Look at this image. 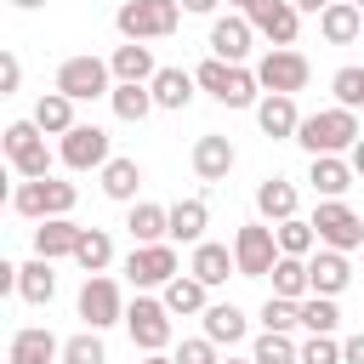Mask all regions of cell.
<instances>
[{
    "label": "cell",
    "mask_w": 364,
    "mask_h": 364,
    "mask_svg": "<svg viewBox=\"0 0 364 364\" xmlns=\"http://www.w3.org/2000/svg\"><path fill=\"white\" fill-rule=\"evenodd\" d=\"M193 80H199V91H210L222 108H256V91H262L256 68H245V63H222V57L199 63Z\"/></svg>",
    "instance_id": "cell-1"
},
{
    "label": "cell",
    "mask_w": 364,
    "mask_h": 364,
    "mask_svg": "<svg viewBox=\"0 0 364 364\" xmlns=\"http://www.w3.org/2000/svg\"><path fill=\"white\" fill-rule=\"evenodd\" d=\"M364 131H358V119H353V108H318V114H307L301 119V131H296V142L318 159V154H341V148H353Z\"/></svg>",
    "instance_id": "cell-2"
},
{
    "label": "cell",
    "mask_w": 364,
    "mask_h": 364,
    "mask_svg": "<svg viewBox=\"0 0 364 364\" xmlns=\"http://www.w3.org/2000/svg\"><path fill=\"white\" fill-rule=\"evenodd\" d=\"M0 148H6V159H11V171H17L23 182L51 176V148H46V131H40L34 119H11L6 136H0Z\"/></svg>",
    "instance_id": "cell-3"
},
{
    "label": "cell",
    "mask_w": 364,
    "mask_h": 364,
    "mask_svg": "<svg viewBox=\"0 0 364 364\" xmlns=\"http://www.w3.org/2000/svg\"><path fill=\"white\" fill-rule=\"evenodd\" d=\"M114 23L125 40H165L182 23V0H125L114 11Z\"/></svg>",
    "instance_id": "cell-4"
},
{
    "label": "cell",
    "mask_w": 364,
    "mask_h": 364,
    "mask_svg": "<svg viewBox=\"0 0 364 364\" xmlns=\"http://www.w3.org/2000/svg\"><path fill=\"white\" fill-rule=\"evenodd\" d=\"M74 199H80V188H74V182L40 176V182H17L11 210H17V216H28V222H51V216H68V210H74Z\"/></svg>",
    "instance_id": "cell-5"
},
{
    "label": "cell",
    "mask_w": 364,
    "mask_h": 364,
    "mask_svg": "<svg viewBox=\"0 0 364 364\" xmlns=\"http://www.w3.org/2000/svg\"><path fill=\"white\" fill-rule=\"evenodd\" d=\"M313 228H318V245L324 250H364V216L353 210V205H341V199H324L318 210H313Z\"/></svg>",
    "instance_id": "cell-6"
},
{
    "label": "cell",
    "mask_w": 364,
    "mask_h": 364,
    "mask_svg": "<svg viewBox=\"0 0 364 364\" xmlns=\"http://www.w3.org/2000/svg\"><path fill=\"white\" fill-rule=\"evenodd\" d=\"M307 57L301 51H290V46H273L262 63H256V80H262V91L267 97H296L301 85H307Z\"/></svg>",
    "instance_id": "cell-7"
},
{
    "label": "cell",
    "mask_w": 364,
    "mask_h": 364,
    "mask_svg": "<svg viewBox=\"0 0 364 364\" xmlns=\"http://www.w3.org/2000/svg\"><path fill=\"white\" fill-rule=\"evenodd\" d=\"M114 68L102 63V57H68L63 68H57V91L63 97H74V102H91V97H114Z\"/></svg>",
    "instance_id": "cell-8"
},
{
    "label": "cell",
    "mask_w": 364,
    "mask_h": 364,
    "mask_svg": "<svg viewBox=\"0 0 364 364\" xmlns=\"http://www.w3.org/2000/svg\"><path fill=\"white\" fill-rule=\"evenodd\" d=\"M233 262H239V279H262V273H273V262H279V239H273V228L245 222L239 239H233Z\"/></svg>",
    "instance_id": "cell-9"
},
{
    "label": "cell",
    "mask_w": 364,
    "mask_h": 364,
    "mask_svg": "<svg viewBox=\"0 0 364 364\" xmlns=\"http://www.w3.org/2000/svg\"><path fill=\"white\" fill-rule=\"evenodd\" d=\"M125 330H131V341H136L142 353H165V341H171V307L136 296V301L125 307Z\"/></svg>",
    "instance_id": "cell-10"
},
{
    "label": "cell",
    "mask_w": 364,
    "mask_h": 364,
    "mask_svg": "<svg viewBox=\"0 0 364 364\" xmlns=\"http://www.w3.org/2000/svg\"><path fill=\"white\" fill-rule=\"evenodd\" d=\"M80 318H85L91 330L119 324V318H125V307H119V284H114V279H102V273H91V279L80 284Z\"/></svg>",
    "instance_id": "cell-11"
},
{
    "label": "cell",
    "mask_w": 364,
    "mask_h": 364,
    "mask_svg": "<svg viewBox=\"0 0 364 364\" xmlns=\"http://www.w3.org/2000/svg\"><path fill=\"white\" fill-rule=\"evenodd\" d=\"M125 273H131L136 290L171 284V279H176V250H171V245H136V250L125 256Z\"/></svg>",
    "instance_id": "cell-12"
},
{
    "label": "cell",
    "mask_w": 364,
    "mask_h": 364,
    "mask_svg": "<svg viewBox=\"0 0 364 364\" xmlns=\"http://www.w3.org/2000/svg\"><path fill=\"white\" fill-rule=\"evenodd\" d=\"M63 165H68V171H97V165H108V131H102V125H74V131L63 136Z\"/></svg>",
    "instance_id": "cell-13"
},
{
    "label": "cell",
    "mask_w": 364,
    "mask_h": 364,
    "mask_svg": "<svg viewBox=\"0 0 364 364\" xmlns=\"http://www.w3.org/2000/svg\"><path fill=\"white\" fill-rule=\"evenodd\" d=\"M250 28H256L262 40H273V46H296V28H301V11H296L290 0H262V6L250 11Z\"/></svg>",
    "instance_id": "cell-14"
},
{
    "label": "cell",
    "mask_w": 364,
    "mask_h": 364,
    "mask_svg": "<svg viewBox=\"0 0 364 364\" xmlns=\"http://www.w3.org/2000/svg\"><path fill=\"white\" fill-rule=\"evenodd\" d=\"M250 40H256L250 17H216L210 23V57H222V63H245L250 57Z\"/></svg>",
    "instance_id": "cell-15"
},
{
    "label": "cell",
    "mask_w": 364,
    "mask_h": 364,
    "mask_svg": "<svg viewBox=\"0 0 364 364\" xmlns=\"http://www.w3.org/2000/svg\"><path fill=\"white\" fill-rule=\"evenodd\" d=\"M108 68H114V80H119V85H154V74H159V63H154V51H148L142 40H125V46H114Z\"/></svg>",
    "instance_id": "cell-16"
},
{
    "label": "cell",
    "mask_w": 364,
    "mask_h": 364,
    "mask_svg": "<svg viewBox=\"0 0 364 364\" xmlns=\"http://www.w3.org/2000/svg\"><path fill=\"white\" fill-rule=\"evenodd\" d=\"M307 279H313V296H341L353 284V262L341 250H318L307 256Z\"/></svg>",
    "instance_id": "cell-17"
},
{
    "label": "cell",
    "mask_w": 364,
    "mask_h": 364,
    "mask_svg": "<svg viewBox=\"0 0 364 364\" xmlns=\"http://www.w3.org/2000/svg\"><path fill=\"white\" fill-rule=\"evenodd\" d=\"M80 222H68V216H51V222H40L34 228V256H46V262H57V256H74L80 250Z\"/></svg>",
    "instance_id": "cell-18"
},
{
    "label": "cell",
    "mask_w": 364,
    "mask_h": 364,
    "mask_svg": "<svg viewBox=\"0 0 364 364\" xmlns=\"http://www.w3.org/2000/svg\"><path fill=\"white\" fill-rule=\"evenodd\" d=\"M188 273L210 290V284H228V273H239V262H233V250L228 245H210V239H199L193 245V262H188Z\"/></svg>",
    "instance_id": "cell-19"
},
{
    "label": "cell",
    "mask_w": 364,
    "mask_h": 364,
    "mask_svg": "<svg viewBox=\"0 0 364 364\" xmlns=\"http://www.w3.org/2000/svg\"><path fill=\"white\" fill-rule=\"evenodd\" d=\"M51 358H63V341H57L51 330L28 324V330H17V336H11V353H6V364H51Z\"/></svg>",
    "instance_id": "cell-20"
},
{
    "label": "cell",
    "mask_w": 364,
    "mask_h": 364,
    "mask_svg": "<svg viewBox=\"0 0 364 364\" xmlns=\"http://www.w3.org/2000/svg\"><path fill=\"white\" fill-rule=\"evenodd\" d=\"M256 125H262V136H296L301 131V114H296V97H262L256 102Z\"/></svg>",
    "instance_id": "cell-21"
},
{
    "label": "cell",
    "mask_w": 364,
    "mask_h": 364,
    "mask_svg": "<svg viewBox=\"0 0 364 364\" xmlns=\"http://www.w3.org/2000/svg\"><path fill=\"white\" fill-rule=\"evenodd\" d=\"M193 171H199L205 182H222V176L233 171V142L216 136V131H205V136L193 142Z\"/></svg>",
    "instance_id": "cell-22"
},
{
    "label": "cell",
    "mask_w": 364,
    "mask_h": 364,
    "mask_svg": "<svg viewBox=\"0 0 364 364\" xmlns=\"http://www.w3.org/2000/svg\"><path fill=\"white\" fill-rule=\"evenodd\" d=\"M353 176H358V171H353L341 154H318V159H313V171H307V182H313L324 199H341V193L353 188Z\"/></svg>",
    "instance_id": "cell-23"
},
{
    "label": "cell",
    "mask_w": 364,
    "mask_h": 364,
    "mask_svg": "<svg viewBox=\"0 0 364 364\" xmlns=\"http://www.w3.org/2000/svg\"><path fill=\"white\" fill-rule=\"evenodd\" d=\"M358 28H364V11H358L353 0H336V6L318 17V34H324L330 46H353V40H358Z\"/></svg>",
    "instance_id": "cell-24"
},
{
    "label": "cell",
    "mask_w": 364,
    "mask_h": 364,
    "mask_svg": "<svg viewBox=\"0 0 364 364\" xmlns=\"http://www.w3.org/2000/svg\"><path fill=\"white\" fill-rule=\"evenodd\" d=\"M125 228H131L136 245H165V239H171V210H165V205H131Z\"/></svg>",
    "instance_id": "cell-25"
},
{
    "label": "cell",
    "mask_w": 364,
    "mask_h": 364,
    "mask_svg": "<svg viewBox=\"0 0 364 364\" xmlns=\"http://www.w3.org/2000/svg\"><path fill=\"white\" fill-rule=\"evenodd\" d=\"M193 85H199V80H193L188 68H159V74H154V102L182 114V108L193 102Z\"/></svg>",
    "instance_id": "cell-26"
},
{
    "label": "cell",
    "mask_w": 364,
    "mask_h": 364,
    "mask_svg": "<svg viewBox=\"0 0 364 364\" xmlns=\"http://www.w3.org/2000/svg\"><path fill=\"white\" fill-rule=\"evenodd\" d=\"M34 125H40L46 136H68V131H74V97L46 91V97L34 102Z\"/></svg>",
    "instance_id": "cell-27"
},
{
    "label": "cell",
    "mask_w": 364,
    "mask_h": 364,
    "mask_svg": "<svg viewBox=\"0 0 364 364\" xmlns=\"http://www.w3.org/2000/svg\"><path fill=\"white\" fill-rule=\"evenodd\" d=\"M17 296H23V301H34V307H46V301L57 296V273H51V262H46V256L23 262V273H17Z\"/></svg>",
    "instance_id": "cell-28"
},
{
    "label": "cell",
    "mask_w": 364,
    "mask_h": 364,
    "mask_svg": "<svg viewBox=\"0 0 364 364\" xmlns=\"http://www.w3.org/2000/svg\"><path fill=\"white\" fill-rule=\"evenodd\" d=\"M136 188H142V165H136V159H108V165H102V193H108V199L131 205Z\"/></svg>",
    "instance_id": "cell-29"
},
{
    "label": "cell",
    "mask_w": 364,
    "mask_h": 364,
    "mask_svg": "<svg viewBox=\"0 0 364 364\" xmlns=\"http://www.w3.org/2000/svg\"><path fill=\"white\" fill-rule=\"evenodd\" d=\"M256 210H262L267 222H290V216H296V188H290L284 176H267V182L256 188Z\"/></svg>",
    "instance_id": "cell-30"
},
{
    "label": "cell",
    "mask_w": 364,
    "mask_h": 364,
    "mask_svg": "<svg viewBox=\"0 0 364 364\" xmlns=\"http://www.w3.org/2000/svg\"><path fill=\"white\" fill-rule=\"evenodd\" d=\"M205 222H210V205H205V199H176V205H171V239L199 245Z\"/></svg>",
    "instance_id": "cell-31"
},
{
    "label": "cell",
    "mask_w": 364,
    "mask_h": 364,
    "mask_svg": "<svg viewBox=\"0 0 364 364\" xmlns=\"http://www.w3.org/2000/svg\"><path fill=\"white\" fill-rule=\"evenodd\" d=\"M307 290H313L307 262H301V256H279V262H273V296H284V301H307Z\"/></svg>",
    "instance_id": "cell-32"
},
{
    "label": "cell",
    "mask_w": 364,
    "mask_h": 364,
    "mask_svg": "<svg viewBox=\"0 0 364 364\" xmlns=\"http://www.w3.org/2000/svg\"><path fill=\"white\" fill-rule=\"evenodd\" d=\"M205 336H210L216 347H233V341H245V313H239L233 301H216V307H205Z\"/></svg>",
    "instance_id": "cell-33"
},
{
    "label": "cell",
    "mask_w": 364,
    "mask_h": 364,
    "mask_svg": "<svg viewBox=\"0 0 364 364\" xmlns=\"http://www.w3.org/2000/svg\"><path fill=\"white\" fill-rule=\"evenodd\" d=\"M108 102H114V114H119L125 125H142V119L159 108V102H154V85H114Z\"/></svg>",
    "instance_id": "cell-34"
},
{
    "label": "cell",
    "mask_w": 364,
    "mask_h": 364,
    "mask_svg": "<svg viewBox=\"0 0 364 364\" xmlns=\"http://www.w3.org/2000/svg\"><path fill=\"white\" fill-rule=\"evenodd\" d=\"M273 239H279V256H313V245H318V228L313 222H301V216H290V222H279L273 228Z\"/></svg>",
    "instance_id": "cell-35"
},
{
    "label": "cell",
    "mask_w": 364,
    "mask_h": 364,
    "mask_svg": "<svg viewBox=\"0 0 364 364\" xmlns=\"http://www.w3.org/2000/svg\"><path fill=\"white\" fill-rule=\"evenodd\" d=\"M74 262L85 267V279H91V273H102V267L114 262V239H108V228H85V233H80V250H74Z\"/></svg>",
    "instance_id": "cell-36"
},
{
    "label": "cell",
    "mask_w": 364,
    "mask_h": 364,
    "mask_svg": "<svg viewBox=\"0 0 364 364\" xmlns=\"http://www.w3.org/2000/svg\"><path fill=\"white\" fill-rule=\"evenodd\" d=\"M165 307H171V313H205V284H199L193 273H188V279L176 273V279L165 284Z\"/></svg>",
    "instance_id": "cell-37"
},
{
    "label": "cell",
    "mask_w": 364,
    "mask_h": 364,
    "mask_svg": "<svg viewBox=\"0 0 364 364\" xmlns=\"http://www.w3.org/2000/svg\"><path fill=\"white\" fill-rule=\"evenodd\" d=\"M250 358H256V364H301V347H296L290 336H279V330H262Z\"/></svg>",
    "instance_id": "cell-38"
},
{
    "label": "cell",
    "mask_w": 364,
    "mask_h": 364,
    "mask_svg": "<svg viewBox=\"0 0 364 364\" xmlns=\"http://www.w3.org/2000/svg\"><path fill=\"white\" fill-rule=\"evenodd\" d=\"M341 324V313H336V296H307L301 301V330H313V336H330Z\"/></svg>",
    "instance_id": "cell-39"
},
{
    "label": "cell",
    "mask_w": 364,
    "mask_h": 364,
    "mask_svg": "<svg viewBox=\"0 0 364 364\" xmlns=\"http://www.w3.org/2000/svg\"><path fill=\"white\" fill-rule=\"evenodd\" d=\"M262 324H267V330H279V336H290V330L301 324V301H284V296H267V301H262Z\"/></svg>",
    "instance_id": "cell-40"
},
{
    "label": "cell",
    "mask_w": 364,
    "mask_h": 364,
    "mask_svg": "<svg viewBox=\"0 0 364 364\" xmlns=\"http://www.w3.org/2000/svg\"><path fill=\"white\" fill-rule=\"evenodd\" d=\"M63 364H108V347L97 341V330L68 336V341H63Z\"/></svg>",
    "instance_id": "cell-41"
},
{
    "label": "cell",
    "mask_w": 364,
    "mask_h": 364,
    "mask_svg": "<svg viewBox=\"0 0 364 364\" xmlns=\"http://www.w3.org/2000/svg\"><path fill=\"white\" fill-rule=\"evenodd\" d=\"M336 108H364V68H336Z\"/></svg>",
    "instance_id": "cell-42"
},
{
    "label": "cell",
    "mask_w": 364,
    "mask_h": 364,
    "mask_svg": "<svg viewBox=\"0 0 364 364\" xmlns=\"http://www.w3.org/2000/svg\"><path fill=\"white\" fill-rule=\"evenodd\" d=\"M301 364H341V341H330V336H313V341L301 347Z\"/></svg>",
    "instance_id": "cell-43"
},
{
    "label": "cell",
    "mask_w": 364,
    "mask_h": 364,
    "mask_svg": "<svg viewBox=\"0 0 364 364\" xmlns=\"http://www.w3.org/2000/svg\"><path fill=\"white\" fill-rule=\"evenodd\" d=\"M176 364H222V358H216V341H210V336H199V341H182Z\"/></svg>",
    "instance_id": "cell-44"
},
{
    "label": "cell",
    "mask_w": 364,
    "mask_h": 364,
    "mask_svg": "<svg viewBox=\"0 0 364 364\" xmlns=\"http://www.w3.org/2000/svg\"><path fill=\"white\" fill-rule=\"evenodd\" d=\"M17 85H23V63H17L11 51H6V57H0V97H11Z\"/></svg>",
    "instance_id": "cell-45"
},
{
    "label": "cell",
    "mask_w": 364,
    "mask_h": 364,
    "mask_svg": "<svg viewBox=\"0 0 364 364\" xmlns=\"http://www.w3.org/2000/svg\"><path fill=\"white\" fill-rule=\"evenodd\" d=\"M341 364H364V330L341 341Z\"/></svg>",
    "instance_id": "cell-46"
},
{
    "label": "cell",
    "mask_w": 364,
    "mask_h": 364,
    "mask_svg": "<svg viewBox=\"0 0 364 364\" xmlns=\"http://www.w3.org/2000/svg\"><path fill=\"white\" fill-rule=\"evenodd\" d=\"M290 6H296V11H313V17H324L336 0H290Z\"/></svg>",
    "instance_id": "cell-47"
},
{
    "label": "cell",
    "mask_w": 364,
    "mask_h": 364,
    "mask_svg": "<svg viewBox=\"0 0 364 364\" xmlns=\"http://www.w3.org/2000/svg\"><path fill=\"white\" fill-rule=\"evenodd\" d=\"M182 11H199L205 17V11H216V0H182Z\"/></svg>",
    "instance_id": "cell-48"
},
{
    "label": "cell",
    "mask_w": 364,
    "mask_h": 364,
    "mask_svg": "<svg viewBox=\"0 0 364 364\" xmlns=\"http://www.w3.org/2000/svg\"><path fill=\"white\" fill-rule=\"evenodd\" d=\"M353 171H358V176H364V136H358V142H353Z\"/></svg>",
    "instance_id": "cell-49"
},
{
    "label": "cell",
    "mask_w": 364,
    "mask_h": 364,
    "mask_svg": "<svg viewBox=\"0 0 364 364\" xmlns=\"http://www.w3.org/2000/svg\"><path fill=\"white\" fill-rule=\"evenodd\" d=\"M228 6H239V11H245V17H250V11H256V6H262V0H228Z\"/></svg>",
    "instance_id": "cell-50"
},
{
    "label": "cell",
    "mask_w": 364,
    "mask_h": 364,
    "mask_svg": "<svg viewBox=\"0 0 364 364\" xmlns=\"http://www.w3.org/2000/svg\"><path fill=\"white\" fill-rule=\"evenodd\" d=\"M11 6H17V11H40L46 0H11Z\"/></svg>",
    "instance_id": "cell-51"
},
{
    "label": "cell",
    "mask_w": 364,
    "mask_h": 364,
    "mask_svg": "<svg viewBox=\"0 0 364 364\" xmlns=\"http://www.w3.org/2000/svg\"><path fill=\"white\" fill-rule=\"evenodd\" d=\"M142 364H176V358H165V353H148V358H142Z\"/></svg>",
    "instance_id": "cell-52"
},
{
    "label": "cell",
    "mask_w": 364,
    "mask_h": 364,
    "mask_svg": "<svg viewBox=\"0 0 364 364\" xmlns=\"http://www.w3.org/2000/svg\"><path fill=\"white\" fill-rule=\"evenodd\" d=\"M228 364H256V358H228Z\"/></svg>",
    "instance_id": "cell-53"
},
{
    "label": "cell",
    "mask_w": 364,
    "mask_h": 364,
    "mask_svg": "<svg viewBox=\"0 0 364 364\" xmlns=\"http://www.w3.org/2000/svg\"><path fill=\"white\" fill-rule=\"evenodd\" d=\"M353 6H358V11H364V0H353Z\"/></svg>",
    "instance_id": "cell-54"
}]
</instances>
